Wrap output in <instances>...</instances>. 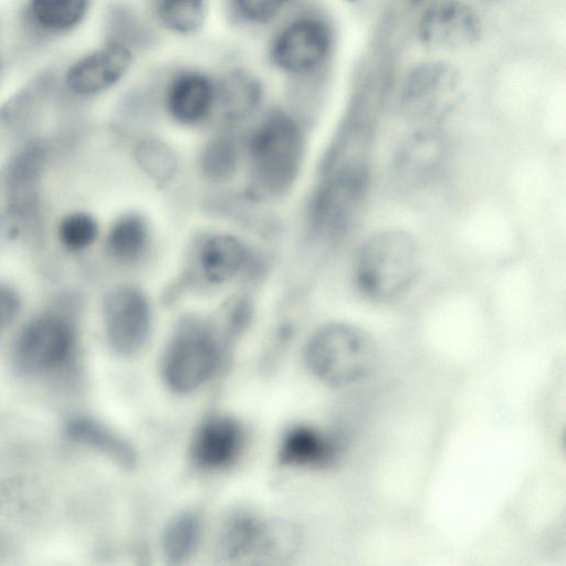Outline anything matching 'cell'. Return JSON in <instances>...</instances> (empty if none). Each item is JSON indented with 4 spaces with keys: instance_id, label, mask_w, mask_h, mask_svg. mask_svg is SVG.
I'll return each instance as SVG.
<instances>
[{
    "instance_id": "cell-5",
    "label": "cell",
    "mask_w": 566,
    "mask_h": 566,
    "mask_svg": "<svg viewBox=\"0 0 566 566\" xmlns=\"http://www.w3.org/2000/svg\"><path fill=\"white\" fill-rule=\"evenodd\" d=\"M77 345L72 317L49 311L31 318L18 333L12 348L13 366L28 378H51L74 365Z\"/></svg>"
},
{
    "instance_id": "cell-12",
    "label": "cell",
    "mask_w": 566,
    "mask_h": 566,
    "mask_svg": "<svg viewBox=\"0 0 566 566\" xmlns=\"http://www.w3.org/2000/svg\"><path fill=\"white\" fill-rule=\"evenodd\" d=\"M103 322L106 340L115 353H138L147 342L151 324L146 296L128 285L112 289L103 301Z\"/></svg>"
},
{
    "instance_id": "cell-18",
    "label": "cell",
    "mask_w": 566,
    "mask_h": 566,
    "mask_svg": "<svg viewBox=\"0 0 566 566\" xmlns=\"http://www.w3.org/2000/svg\"><path fill=\"white\" fill-rule=\"evenodd\" d=\"M45 157L44 145L40 140H34L20 149L8 166L6 174L8 200L17 216L25 217L36 206Z\"/></svg>"
},
{
    "instance_id": "cell-17",
    "label": "cell",
    "mask_w": 566,
    "mask_h": 566,
    "mask_svg": "<svg viewBox=\"0 0 566 566\" xmlns=\"http://www.w3.org/2000/svg\"><path fill=\"white\" fill-rule=\"evenodd\" d=\"M242 444L241 426L231 417L216 416L198 428L191 443V457L200 468L223 469L238 458Z\"/></svg>"
},
{
    "instance_id": "cell-16",
    "label": "cell",
    "mask_w": 566,
    "mask_h": 566,
    "mask_svg": "<svg viewBox=\"0 0 566 566\" xmlns=\"http://www.w3.org/2000/svg\"><path fill=\"white\" fill-rule=\"evenodd\" d=\"M446 154L442 135L431 128L418 129L397 147L391 165L392 182L402 190L424 187L438 172Z\"/></svg>"
},
{
    "instance_id": "cell-2",
    "label": "cell",
    "mask_w": 566,
    "mask_h": 566,
    "mask_svg": "<svg viewBox=\"0 0 566 566\" xmlns=\"http://www.w3.org/2000/svg\"><path fill=\"white\" fill-rule=\"evenodd\" d=\"M261 39L263 65L287 96L301 98L310 93L324 74L333 50L332 28L317 8L301 0Z\"/></svg>"
},
{
    "instance_id": "cell-29",
    "label": "cell",
    "mask_w": 566,
    "mask_h": 566,
    "mask_svg": "<svg viewBox=\"0 0 566 566\" xmlns=\"http://www.w3.org/2000/svg\"><path fill=\"white\" fill-rule=\"evenodd\" d=\"M20 310L17 291L0 283V335L14 321Z\"/></svg>"
},
{
    "instance_id": "cell-20",
    "label": "cell",
    "mask_w": 566,
    "mask_h": 566,
    "mask_svg": "<svg viewBox=\"0 0 566 566\" xmlns=\"http://www.w3.org/2000/svg\"><path fill=\"white\" fill-rule=\"evenodd\" d=\"M301 0H220L226 23L235 32L262 38Z\"/></svg>"
},
{
    "instance_id": "cell-8",
    "label": "cell",
    "mask_w": 566,
    "mask_h": 566,
    "mask_svg": "<svg viewBox=\"0 0 566 566\" xmlns=\"http://www.w3.org/2000/svg\"><path fill=\"white\" fill-rule=\"evenodd\" d=\"M92 0H23L15 14L13 57L25 61L76 30Z\"/></svg>"
},
{
    "instance_id": "cell-27",
    "label": "cell",
    "mask_w": 566,
    "mask_h": 566,
    "mask_svg": "<svg viewBox=\"0 0 566 566\" xmlns=\"http://www.w3.org/2000/svg\"><path fill=\"white\" fill-rule=\"evenodd\" d=\"M98 235V224L88 213L76 211L65 216L59 223L57 237L69 251L80 252L91 247Z\"/></svg>"
},
{
    "instance_id": "cell-19",
    "label": "cell",
    "mask_w": 566,
    "mask_h": 566,
    "mask_svg": "<svg viewBox=\"0 0 566 566\" xmlns=\"http://www.w3.org/2000/svg\"><path fill=\"white\" fill-rule=\"evenodd\" d=\"M144 10L164 38L192 39L207 23L210 0H146Z\"/></svg>"
},
{
    "instance_id": "cell-9",
    "label": "cell",
    "mask_w": 566,
    "mask_h": 566,
    "mask_svg": "<svg viewBox=\"0 0 566 566\" xmlns=\"http://www.w3.org/2000/svg\"><path fill=\"white\" fill-rule=\"evenodd\" d=\"M369 184V169L363 156L347 158L318 191L313 219L325 238L338 239L359 214Z\"/></svg>"
},
{
    "instance_id": "cell-28",
    "label": "cell",
    "mask_w": 566,
    "mask_h": 566,
    "mask_svg": "<svg viewBox=\"0 0 566 566\" xmlns=\"http://www.w3.org/2000/svg\"><path fill=\"white\" fill-rule=\"evenodd\" d=\"M237 154L228 139H217L207 147L202 156L205 172L212 178H226L235 166Z\"/></svg>"
},
{
    "instance_id": "cell-22",
    "label": "cell",
    "mask_w": 566,
    "mask_h": 566,
    "mask_svg": "<svg viewBox=\"0 0 566 566\" xmlns=\"http://www.w3.org/2000/svg\"><path fill=\"white\" fill-rule=\"evenodd\" d=\"M335 455L333 441L318 430L308 426H297L283 438L280 459L290 465H324Z\"/></svg>"
},
{
    "instance_id": "cell-4",
    "label": "cell",
    "mask_w": 566,
    "mask_h": 566,
    "mask_svg": "<svg viewBox=\"0 0 566 566\" xmlns=\"http://www.w3.org/2000/svg\"><path fill=\"white\" fill-rule=\"evenodd\" d=\"M312 374L332 387H347L367 378L377 363V346L363 328L331 323L317 329L305 347Z\"/></svg>"
},
{
    "instance_id": "cell-10",
    "label": "cell",
    "mask_w": 566,
    "mask_h": 566,
    "mask_svg": "<svg viewBox=\"0 0 566 566\" xmlns=\"http://www.w3.org/2000/svg\"><path fill=\"white\" fill-rule=\"evenodd\" d=\"M219 358L213 336L200 325L187 324L176 332L164 350L163 379L176 392L193 391L212 377Z\"/></svg>"
},
{
    "instance_id": "cell-7",
    "label": "cell",
    "mask_w": 566,
    "mask_h": 566,
    "mask_svg": "<svg viewBox=\"0 0 566 566\" xmlns=\"http://www.w3.org/2000/svg\"><path fill=\"white\" fill-rule=\"evenodd\" d=\"M303 157V134L292 112L274 108L254 128L250 158L255 179L271 192L286 189L295 179Z\"/></svg>"
},
{
    "instance_id": "cell-11",
    "label": "cell",
    "mask_w": 566,
    "mask_h": 566,
    "mask_svg": "<svg viewBox=\"0 0 566 566\" xmlns=\"http://www.w3.org/2000/svg\"><path fill=\"white\" fill-rule=\"evenodd\" d=\"M461 88L459 71L444 61H427L407 75L400 109L413 122H429L443 116L457 102Z\"/></svg>"
},
{
    "instance_id": "cell-31",
    "label": "cell",
    "mask_w": 566,
    "mask_h": 566,
    "mask_svg": "<svg viewBox=\"0 0 566 566\" xmlns=\"http://www.w3.org/2000/svg\"><path fill=\"white\" fill-rule=\"evenodd\" d=\"M347 1L356 2V1H359V0H347Z\"/></svg>"
},
{
    "instance_id": "cell-26",
    "label": "cell",
    "mask_w": 566,
    "mask_h": 566,
    "mask_svg": "<svg viewBox=\"0 0 566 566\" xmlns=\"http://www.w3.org/2000/svg\"><path fill=\"white\" fill-rule=\"evenodd\" d=\"M41 484L29 476H12L0 482V513L19 517L35 512L43 502Z\"/></svg>"
},
{
    "instance_id": "cell-1",
    "label": "cell",
    "mask_w": 566,
    "mask_h": 566,
    "mask_svg": "<svg viewBox=\"0 0 566 566\" xmlns=\"http://www.w3.org/2000/svg\"><path fill=\"white\" fill-rule=\"evenodd\" d=\"M164 39L143 14L111 11L102 17L98 45L62 70L63 85L78 99L99 96L128 77L138 62L160 48Z\"/></svg>"
},
{
    "instance_id": "cell-32",
    "label": "cell",
    "mask_w": 566,
    "mask_h": 566,
    "mask_svg": "<svg viewBox=\"0 0 566 566\" xmlns=\"http://www.w3.org/2000/svg\"><path fill=\"white\" fill-rule=\"evenodd\" d=\"M484 1H486V0H484Z\"/></svg>"
},
{
    "instance_id": "cell-24",
    "label": "cell",
    "mask_w": 566,
    "mask_h": 566,
    "mask_svg": "<svg viewBox=\"0 0 566 566\" xmlns=\"http://www.w3.org/2000/svg\"><path fill=\"white\" fill-rule=\"evenodd\" d=\"M202 533V521L197 512L182 511L165 525L161 547L171 564H181L196 552Z\"/></svg>"
},
{
    "instance_id": "cell-15",
    "label": "cell",
    "mask_w": 566,
    "mask_h": 566,
    "mask_svg": "<svg viewBox=\"0 0 566 566\" xmlns=\"http://www.w3.org/2000/svg\"><path fill=\"white\" fill-rule=\"evenodd\" d=\"M418 35L433 49H462L479 40L481 21L462 0H431L420 17Z\"/></svg>"
},
{
    "instance_id": "cell-25",
    "label": "cell",
    "mask_w": 566,
    "mask_h": 566,
    "mask_svg": "<svg viewBox=\"0 0 566 566\" xmlns=\"http://www.w3.org/2000/svg\"><path fill=\"white\" fill-rule=\"evenodd\" d=\"M148 232L143 218L127 214L115 221L106 238L109 254L118 261L137 260L144 252Z\"/></svg>"
},
{
    "instance_id": "cell-23",
    "label": "cell",
    "mask_w": 566,
    "mask_h": 566,
    "mask_svg": "<svg viewBox=\"0 0 566 566\" xmlns=\"http://www.w3.org/2000/svg\"><path fill=\"white\" fill-rule=\"evenodd\" d=\"M245 250L239 239L231 234H216L201 245L199 264L207 281L223 283L241 269Z\"/></svg>"
},
{
    "instance_id": "cell-14",
    "label": "cell",
    "mask_w": 566,
    "mask_h": 566,
    "mask_svg": "<svg viewBox=\"0 0 566 566\" xmlns=\"http://www.w3.org/2000/svg\"><path fill=\"white\" fill-rule=\"evenodd\" d=\"M294 533L277 523H269L247 513H234L221 531L219 548L230 560L254 557H277L294 543Z\"/></svg>"
},
{
    "instance_id": "cell-3",
    "label": "cell",
    "mask_w": 566,
    "mask_h": 566,
    "mask_svg": "<svg viewBox=\"0 0 566 566\" xmlns=\"http://www.w3.org/2000/svg\"><path fill=\"white\" fill-rule=\"evenodd\" d=\"M420 266V250L410 233L397 229L379 231L358 248L353 269L354 284L371 303H392L410 291Z\"/></svg>"
},
{
    "instance_id": "cell-21",
    "label": "cell",
    "mask_w": 566,
    "mask_h": 566,
    "mask_svg": "<svg viewBox=\"0 0 566 566\" xmlns=\"http://www.w3.org/2000/svg\"><path fill=\"white\" fill-rule=\"evenodd\" d=\"M65 438L85 448L97 451L123 467H130L135 454L120 437L103 423L90 417H73L64 423Z\"/></svg>"
},
{
    "instance_id": "cell-30",
    "label": "cell",
    "mask_w": 566,
    "mask_h": 566,
    "mask_svg": "<svg viewBox=\"0 0 566 566\" xmlns=\"http://www.w3.org/2000/svg\"><path fill=\"white\" fill-rule=\"evenodd\" d=\"M2 64H3V61H2L1 50H0V75H1V72H2Z\"/></svg>"
},
{
    "instance_id": "cell-13",
    "label": "cell",
    "mask_w": 566,
    "mask_h": 566,
    "mask_svg": "<svg viewBox=\"0 0 566 566\" xmlns=\"http://www.w3.org/2000/svg\"><path fill=\"white\" fill-rule=\"evenodd\" d=\"M216 115L224 122L248 119L262 106L266 94L263 74L239 56H228L214 66Z\"/></svg>"
},
{
    "instance_id": "cell-6",
    "label": "cell",
    "mask_w": 566,
    "mask_h": 566,
    "mask_svg": "<svg viewBox=\"0 0 566 566\" xmlns=\"http://www.w3.org/2000/svg\"><path fill=\"white\" fill-rule=\"evenodd\" d=\"M142 80L161 99L168 116L184 125H198L216 115L214 66L170 61L145 71Z\"/></svg>"
}]
</instances>
